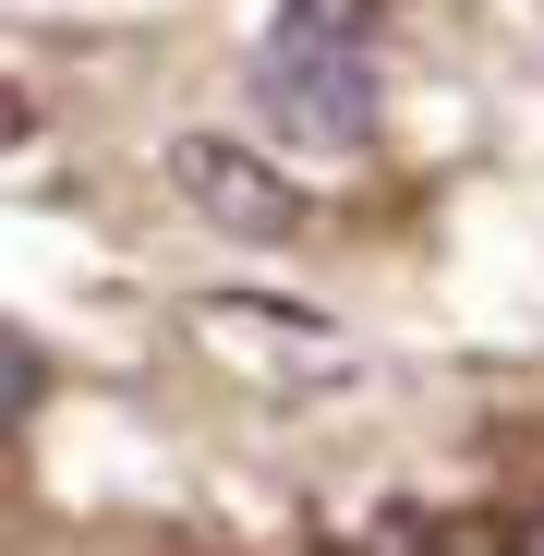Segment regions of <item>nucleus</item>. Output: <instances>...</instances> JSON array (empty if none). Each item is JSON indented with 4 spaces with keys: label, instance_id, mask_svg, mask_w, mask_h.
<instances>
[{
    "label": "nucleus",
    "instance_id": "f257e3e1",
    "mask_svg": "<svg viewBox=\"0 0 544 556\" xmlns=\"http://www.w3.org/2000/svg\"><path fill=\"white\" fill-rule=\"evenodd\" d=\"M254 110L303 157H363L388 110V0H279L254 49Z\"/></svg>",
    "mask_w": 544,
    "mask_h": 556
},
{
    "label": "nucleus",
    "instance_id": "f03ea898",
    "mask_svg": "<svg viewBox=\"0 0 544 556\" xmlns=\"http://www.w3.org/2000/svg\"><path fill=\"white\" fill-rule=\"evenodd\" d=\"M194 339L230 363L242 388H266V400H315V388H351V376H363V339H351L339 315L266 303V291H206V303H194Z\"/></svg>",
    "mask_w": 544,
    "mask_h": 556
},
{
    "label": "nucleus",
    "instance_id": "7ed1b4c3",
    "mask_svg": "<svg viewBox=\"0 0 544 556\" xmlns=\"http://www.w3.org/2000/svg\"><path fill=\"white\" fill-rule=\"evenodd\" d=\"M169 194L194 206L206 230H230V242H291V230H315V194L291 169H266L242 134H169Z\"/></svg>",
    "mask_w": 544,
    "mask_h": 556
},
{
    "label": "nucleus",
    "instance_id": "20e7f679",
    "mask_svg": "<svg viewBox=\"0 0 544 556\" xmlns=\"http://www.w3.org/2000/svg\"><path fill=\"white\" fill-rule=\"evenodd\" d=\"M315 556H460L435 508H351V520H315Z\"/></svg>",
    "mask_w": 544,
    "mask_h": 556
},
{
    "label": "nucleus",
    "instance_id": "39448f33",
    "mask_svg": "<svg viewBox=\"0 0 544 556\" xmlns=\"http://www.w3.org/2000/svg\"><path fill=\"white\" fill-rule=\"evenodd\" d=\"M508 556H544V508H520V520H508Z\"/></svg>",
    "mask_w": 544,
    "mask_h": 556
}]
</instances>
